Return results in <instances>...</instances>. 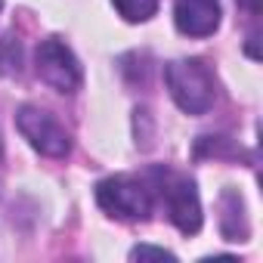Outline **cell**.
<instances>
[{
  "label": "cell",
  "instance_id": "6da1fadb",
  "mask_svg": "<svg viewBox=\"0 0 263 263\" xmlns=\"http://www.w3.org/2000/svg\"><path fill=\"white\" fill-rule=\"evenodd\" d=\"M164 84L171 99L186 115H204L217 102V81L204 59H174L164 65Z\"/></svg>",
  "mask_w": 263,
  "mask_h": 263
},
{
  "label": "cell",
  "instance_id": "7a4b0ae2",
  "mask_svg": "<svg viewBox=\"0 0 263 263\" xmlns=\"http://www.w3.org/2000/svg\"><path fill=\"white\" fill-rule=\"evenodd\" d=\"M149 189H152V195L161 198L171 223L180 232L195 235L201 229V198H198L195 183L186 174H177L171 167H152L149 171Z\"/></svg>",
  "mask_w": 263,
  "mask_h": 263
},
{
  "label": "cell",
  "instance_id": "3957f363",
  "mask_svg": "<svg viewBox=\"0 0 263 263\" xmlns=\"http://www.w3.org/2000/svg\"><path fill=\"white\" fill-rule=\"evenodd\" d=\"M96 204L108 217H118V220H127V223H140V220H149L155 195L143 180L105 177V180L96 183Z\"/></svg>",
  "mask_w": 263,
  "mask_h": 263
},
{
  "label": "cell",
  "instance_id": "277c9868",
  "mask_svg": "<svg viewBox=\"0 0 263 263\" xmlns=\"http://www.w3.org/2000/svg\"><path fill=\"white\" fill-rule=\"evenodd\" d=\"M34 71L44 84H50L59 93H78L84 84V68L78 62V56L59 41V37H47L37 44L34 50Z\"/></svg>",
  "mask_w": 263,
  "mask_h": 263
},
{
  "label": "cell",
  "instance_id": "5b68a950",
  "mask_svg": "<svg viewBox=\"0 0 263 263\" xmlns=\"http://www.w3.org/2000/svg\"><path fill=\"white\" fill-rule=\"evenodd\" d=\"M16 127L28 140V146L47 158H65L71 152V134L44 108L37 105H22L16 111Z\"/></svg>",
  "mask_w": 263,
  "mask_h": 263
},
{
  "label": "cell",
  "instance_id": "8992f818",
  "mask_svg": "<svg viewBox=\"0 0 263 263\" xmlns=\"http://www.w3.org/2000/svg\"><path fill=\"white\" fill-rule=\"evenodd\" d=\"M220 0H177L174 25L186 37H211L220 28Z\"/></svg>",
  "mask_w": 263,
  "mask_h": 263
},
{
  "label": "cell",
  "instance_id": "52a82bcc",
  "mask_svg": "<svg viewBox=\"0 0 263 263\" xmlns=\"http://www.w3.org/2000/svg\"><path fill=\"white\" fill-rule=\"evenodd\" d=\"M220 229L226 241H245L248 238V220H245V204L235 189H226L220 195Z\"/></svg>",
  "mask_w": 263,
  "mask_h": 263
},
{
  "label": "cell",
  "instance_id": "ba28073f",
  "mask_svg": "<svg viewBox=\"0 0 263 263\" xmlns=\"http://www.w3.org/2000/svg\"><path fill=\"white\" fill-rule=\"evenodd\" d=\"M22 62H25L22 41L16 34H7L4 41H0V74L4 78H19L22 74Z\"/></svg>",
  "mask_w": 263,
  "mask_h": 263
},
{
  "label": "cell",
  "instance_id": "9c48e42d",
  "mask_svg": "<svg viewBox=\"0 0 263 263\" xmlns=\"http://www.w3.org/2000/svg\"><path fill=\"white\" fill-rule=\"evenodd\" d=\"M124 22H149L158 13V0H111Z\"/></svg>",
  "mask_w": 263,
  "mask_h": 263
},
{
  "label": "cell",
  "instance_id": "30bf717a",
  "mask_svg": "<svg viewBox=\"0 0 263 263\" xmlns=\"http://www.w3.org/2000/svg\"><path fill=\"white\" fill-rule=\"evenodd\" d=\"M130 257H134V260H149V257H155V260H177L171 251H164V248H152V245H140V248H134V251H130Z\"/></svg>",
  "mask_w": 263,
  "mask_h": 263
},
{
  "label": "cell",
  "instance_id": "8fae6325",
  "mask_svg": "<svg viewBox=\"0 0 263 263\" xmlns=\"http://www.w3.org/2000/svg\"><path fill=\"white\" fill-rule=\"evenodd\" d=\"M238 4H241L251 16H257V13H260V0H238Z\"/></svg>",
  "mask_w": 263,
  "mask_h": 263
},
{
  "label": "cell",
  "instance_id": "7c38bea8",
  "mask_svg": "<svg viewBox=\"0 0 263 263\" xmlns=\"http://www.w3.org/2000/svg\"><path fill=\"white\" fill-rule=\"evenodd\" d=\"M0 10H4V0H0Z\"/></svg>",
  "mask_w": 263,
  "mask_h": 263
},
{
  "label": "cell",
  "instance_id": "4fadbf2b",
  "mask_svg": "<svg viewBox=\"0 0 263 263\" xmlns=\"http://www.w3.org/2000/svg\"><path fill=\"white\" fill-rule=\"evenodd\" d=\"M0 149H4V146H0Z\"/></svg>",
  "mask_w": 263,
  "mask_h": 263
}]
</instances>
